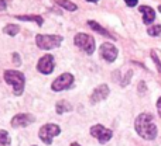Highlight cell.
<instances>
[{
    "instance_id": "6da1fadb",
    "label": "cell",
    "mask_w": 161,
    "mask_h": 146,
    "mask_svg": "<svg viewBox=\"0 0 161 146\" xmlns=\"http://www.w3.org/2000/svg\"><path fill=\"white\" fill-rule=\"evenodd\" d=\"M134 128H136L137 133H139L143 139L151 141V139H154L157 136V127L153 122V115H151V114H147V113L140 114L136 118Z\"/></svg>"
},
{
    "instance_id": "277c9868",
    "label": "cell",
    "mask_w": 161,
    "mask_h": 146,
    "mask_svg": "<svg viewBox=\"0 0 161 146\" xmlns=\"http://www.w3.org/2000/svg\"><path fill=\"white\" fill-rule=\"evenodd\" d=\"M59 132H61V128L58 127V125L55 124H45L44 127L40 128V139H41L42 142H44L45 145L50 146L53 143V139L55 138L57 135H59Z\"/></svg>"
},
{
    "instance_id": "f1b7e54d",
    "label": "cell",
    "mask_w": 161,
    "mask_h": 146,
    "mask_svg": "<svg viewBox=\"0 0 161 146\" xmlns=\"http://www.w3.org/2000/svg\"><path fill=\"white\" fill-rule=\"evenodd\" d=\"M158 10H160V11H161V6H160V7H158Z\"/></svg>"
},
{
    "instance_id": "2e32d148",
    "label": "cell",
    "mask_w": 161,
    "mask_h": 146,
    "mask_svg": "<svg viewBox=\"0 0 161 146\" xmlns=\"http://www.w3.org/2000/svg\"><path fill=\"white\" fill-rule=\"evenodd\" d=\"M3 33L7 34V35H10V37H14V35H17V34L20 33V27L19 25H16V24H8V25H6L4 27Z\"/></svg>"
},
{
    "instance_id": "52a82bcc",
    "label": "cell",
    "mask_w": 161,
    "mask_h": 146,
    "mask_svg": "<svg viewBox=\"0 0 161 146\" xmlns=\"http://www.w3.org/2000/svg\"><path fill=\"white\" fill-rule=\"evenodd\" d=\"M91 133L93 138H96L100 143H106L108 141H110L112 138V131L105 128L103 125H95L91 128Z\"/></svg>"
},
{
    "instance_id": "3957f363",
    "label": "cell",
    "mask_w": 161,
    "mask_h": 146,
    "mask_svg": "<svg viewBox=\"0 0 161 146\" xmlns=\"http://www.w3.org/2000/svg\"><path fill=\"white\" fill-rule=\"evenodd\" d=\"M62 42L61 35H42L38 34L36 37V44L41 49H53V48L59 47Z\"/></svg>"
},
{
    "instance_id": "9a60e30c",
    "label": "cell",
    "mask_w": 161,
    "mask_h": 146,
    "mask_svg": "<svg viewBox=\"0 0 161 146\" xmlns=\"http://www.w3.org/2000/svg\"><path fill=\"white\" fill-rule=\"evenodd\" d=\"M16 18L21 20V21H34L38 25H42V23H44L41 16H16Z\"/></svg>"
},
{
    "instance_id": "5bb4252c",
    "label": "cell",
    "mask_w": 161,
    "mask_h": 146,
    "mask_svg": "<svg viewBox=\"0 0 161 146\" xmlns=\"http://www.w3.org/2000/svg\"><path fill=\"white\" fill-rule=\"evenodd\" d=\"M88 25L92 28V30H95V31H97V33H99V34H102V35L109 37V38H113V35H112V34H109L108 31H106L103 27H100V25L97 24L96 21H92V20H91V21H88Z\"/></svg>"
},
{
    "instance_id": "30bf717a",
    "label": "cell",
    "mask_w": 161,
    "mask_h": 146,
    "mask_svg": "<svg viewBox=\"0 0 161 146\" xmlns=\"http://www.w3.org/2000/svg\"><path fill=\"white\" fill-rule=\"evenodd\" d=\"M37 69L40 73L50 74L54 70V56L53 55H44L37 63Z\"/></svg>"
},
{
    "instance_id": "ba28073f",
    "label": "cell",
    "mask_w": 161,
    "mask_h": 146,
    "mask_svg": "<svg viewBox=\"0 0 161 146\" xmlns=\"http://www.w3.org/2000/svg\"><path fill=\"white\" fill-rule=\"evenodd\" d=\"M34 121H36V118H34V115H31V114H17V115H14L13 119H11V127L13 128H25L30 124H33Z\"/></svg>"
},
{
    "instance_id": "44dd1931",
    "label": "cell",
    "mask_w": 161,
    "mask_h": 146,
    "mask_svg": "<svg viewBox=\"0 0 161 146\" xmlns=\"http://www.w3.org/2000/svg\"><path fill=\"white\" fill-rule=\"evenodd\" d=\"M126 4L129 6V7H134V6L137 4V0H125Z\"/></svg>"
},
{
    "instance_id": "f546056e",
    "label": "cell",
    "mask_w": 161,
    "mask_h": 146,
    "mask_svg": "<svg viewBox=\"0 0 161 146\" xmlns=\"http://www.w3.org/2000/svg\"><path fill=\"white\" fill-rule=\"evenodd\" d=\"M34 146H36V145H34Z\"/></svg>"
},
{
    "instance_id": "7a4b0ae2",
    "label": "cell",
    "mask_w": 161,
    "mask_h": 146,
    "mask_svg": "<svg viewBox=\"0 0 161 146\" xmlns=\"http://www.w3.org/2000/svg\"><path fill=\"white\" fill-rule=\"evenodd\" d=\"M4 80L6 83L13 86V90L16 96H21L23 91H24V74L19 70H6L4 72Z\"/></svg>"
},
{
    "instance_id": "7402d4cb",
    "label": "cell",
    "mask_w": 161,
    "mask_h": 146,
    "mask_svg": "<svg viewBox=\"0 0 161 146\" xmlns=\"http://www.w3.org/2000/svg\"><path fill=\"white\" fill-rule=\"evenodd\" d=\"M13 61H14V63H16V65H20V62H21V61H20V55H19V53H13Z\"/></svg>"
},
{
    "instance_id": "d4e9b609",
    "label": "cell",
    "mask_w": 161,
    "mask_h": 146,
    "mask_svg": "<svg viewBox=\"0 0 161 146\" xmlns=\"http://www.w3.org/2000/svg\"><path fill=\"white\" fill-rule=\"evenodd\" d=\"M6 7H7L6 2H4V0H0V11H2V10H6Z\"/></svg>"
},
{
    "instance_id": "ac0fdd59",
    "label": "cell",
    "mask_w": 161,
    "mask_h": 146,
    "mask_svg": "<svg viewBox=\"0 0 161 146\" xmlns=\"http://www.w3.org/2000/svg\"><path fill=\"white\" fill-rule=\"evenodd\" d=\"M0 146H10V136L4 129H0Z\"/></svg>"
},
{
    "instance_id": "4316f807",
    "label": "cell",
    "mask_w": 161,
    "mask_h": 146,
    "mask_svg": "<svg viewBox=\"0 0 161 146\" xmlns=\"http://www.w3.org/2000/svg\"><path fill=\"white\" fill-rule=\"evenodd\" d=\"M71 146H80V145H79V143H76V142H74V143L71 145Z\"/></svg>"
},
{
    "instance_id": "ffe728a7",
    "label": "cell",
    "mask_w": 161,
    "mask_h": 146,
    "mask_svg": "<svg viewBox=\"0 0 161 146\" xmlns=\"http://www.w3.org/2000/svg\"><path fill=\"white\" fill-rule=\"evenodd\" d=\"M131 74H133V72L131 70H129L127 73H126V77H125V80L122 82V86H126L129 82H130V77H131Z\"/></svg>"
},
{
    "instance_id": "4fadbf2b",
    "label": "cell",
    "mask_w": 161,
    "mask_h": 146,
    "mask_svg": "<svg viewBox=\"0 0 161 146\" xmlns=\"http://www.w3.org/2000/svg\"><path fill=\"white\" fill-rule=\"evenodd\" d=\"M55 110L58 114H64V113H67V111L72 110V105H71L69 103H67L65 100H61V101H58L55 104Z\"/></svg>"
},
{
    "instance_id": "484cf974",
    "label": "cell",
    "mask_w": 161,
    "mask_h": 146,
    "mask_svg": "<svg viewBox=\"0 0 161 146\" xmlns=\"http://www.w3.org/2000/svg\"><path fill=\"white\" fill-rule=\"evenodd\" d=\"M157 108H158V113H160V117H161V97L158 98V101H157Z\"/></svg>"
},
{
    "instance_id": "cb8c5ba5",
    "label": "cell",
    "mask_w": 161,
    "mask_h": 146,
    "mask_svg": "<svg viewBox=\"0 0 161 146\" xmlns=\"http://www.w3.org/2000/svg\"><path fill=\"white\" fill-rule=\"evenodd\" d=\"M139 91H140V93H144V91H146V84L143 82L139 84Z\"/></svg>"
},
{
    "instance_id": "9c48e42d",
    "label": "cell",
    "mask_w": 161,
    "mask_h": 146,
    "mask_svg": "<svg viewBox=\"0 0 161 146\" xmlns=\"http://www.w3.org/2000/svg\"><path fill=\"white\" fill-rule=\"evenodd\" d=\"M99 53L105 61L108 62H113L114 59L117 58V49L113 44H109V42H105V44L100 45Z\"/></svg>"
},
{
    "instance_id": "5b68a950",
    "label": "cell",
    "mask_w": 161,
    "mask_h": 146,
    "mask_svg": "<svg viewBox=\"0 0 161 146\" xmlns=\"http://www.w3.org/2000/svg\"><path fill=\"white\" fill-rule=\"evenodd\" d=\"M74 42L78 48H80L82 51H85L88 55H92L95 51V39L93 37L88 35V34H83V33H79L75 35L74 38Z\"/></svg>"
},
{
    "instance_id": "8fae6325",
    "label": "cell",
    "mask_w": 161,
    "mask_h": 146,
    "mask_svg": "<svg viewBox=\"0 0 161 146\" xmlns=\"http://www.w3.org/2000/svg\"><path fill=\"white\" fill-rule=\"evenodd\" d=\"M108 96H109V87L106 84H100V86H97V87L93 90V93H92L91 103L92 104L99 103V101H102V100H105Z\"/></svg>"
},
{
    "instance_id": "603a6c76",
    "label": "cell",
    "mask_w": 161,
    "mask_h": 146,
    "mask_svg": "<svg viewBox=\"0 0 161 146\" xmlns=\"http://www.w3.org/2000/svg\"><path fill=\"white\" fill-rule=\"evenodd\" d=\"M153 59H154V62H156L157 68H158V70H160V73H161V63H160V61H158V59H157V56L154 55V52H153Z\"/></svg>"
},
{
    "instance_id": "e0dca14e",
    "label": "cell",
    "mask_w": 161,
    "mask_h": 146,
    "mask_svg": "<svg viewBox=\"0 0 161 146\" xmlns=\"http://www.w3.org/2000/svg\"><path fill=\"white\" fill-rule=\"evenodd\" d=\"M57 3H58L61 7H64L65 10H68V11H75L76 8H78V6L74 4V3H71L69 0H57Z\"/></svg>"
},
{
    "instance_id": "d6986e66",
    "label": "cell",
    "mask_w": 161,
    "mask_h": 146,
    "mask_svg": "<svg viewBox=\"0 0 161 146\" xmlns=\"http://www.w3.org/2000/svg\"><path fill=\"white\" fill-rule=\"evenodd\" d=\"M148 34H150L151 37H157L161 34V25L157 24V25H151L150 28H148Z\"/></svg>"
},
{
    "instance_id": "8992f818",
    "label": "cell",
    "mask_w": 161,
    "mask_h": 146,
    "mask_svg": "<svg viewBox=\"0 0 161 146\" xmlns=\"http://www.w3.org/2000/svg\"><path fill=\"white\" fill-rule=\"evenodd\" d=\"M74 84V76L71 73H62L61 76H58L51 84V88L54 91H62L67 88L72 87Z\"/></svg>"
},
{
    "instance_id": "7c38bea8",
    "label": "cell",
    "mask_w": 161,
    "mask_h": 146,
    "mask_svg": "<svg viewBox=\"0 0 161 146\" xmlns=\"http://www.w3.org/2000/svg\"><path fill=\"white\" fill-rule=\"evenodd\" d=\"M140 11H142V14H143V23H144V24L148 25L154 21V18H156V11L151 7H148V6H140Z\"/></svg>"
},
{
    "instance_id": "83f0119b",
    "label": "cell",
    "mask_w": 161,
    "mask_h": 146,
    "mask_svg": "<svg viewBox=\"0 0 161 146\" xmlns=\"http://www.w3.org/2000/svg\"><path fill=\"white\" fill-rule=\"evenodd\" d=\"M88 2H91V3H96L97 0H88Z\"/></svg>"
}]
</instances>
